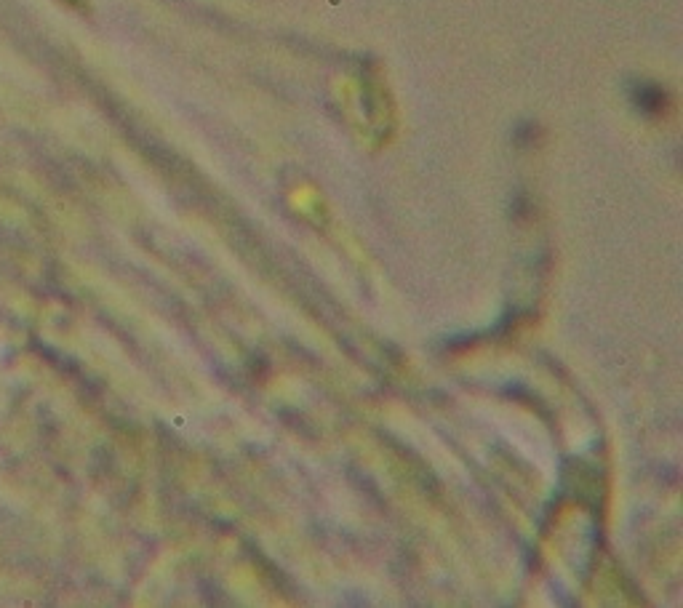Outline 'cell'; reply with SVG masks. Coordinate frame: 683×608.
Segmentation results:
<instances>
[{"label":"cell","mask_w":683,"mask_h":608,"mask_svg":"<svg viewBox=\"0 0 683 608\" xmlns=\"http://www.w3.org/2000/svg\"><path fill=\"white\" fill-rule=\"evenodd\" d=\"M633 96H635V104L641 107V112L657 115V112L665 110L667 96H665V91H662V88H659V86H651V83H641V86H635Z\"/></svg>","instance_id":"obj_1"}]
</instances>
